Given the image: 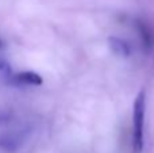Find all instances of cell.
I'll return each instance as SVG.
<instances>
[{
    "instance_id": "6da1fadb",
    "label": "cell",
    "mask_w": 154,
    "mask_h": 153,
    "mask_svg": "<svg viewBox=\"0 0 154 153\" xmlns=\"http://www.w3.org/2000/svg\"><path fill=\"white\" fill-rule=\"evenodd\" d=\"M145 113H146V94L141 91L137 95L133 106V151L141 153L145 145Z\"/></svg>"
},
{
    "instance_id": "3957f363",
    "label": "cell",
    "mask_w": 154,
    "mask_h": 153,
    "mask_svg": "<svg viewBox=\"0 0 154 153\" xmlns=\"http://www.w3.org/2000/svg\"><path fill=\"white\" fill-rule=\"evenodd\" d=\"M3 77L7 80L8 86L16 87V88H30V87H39L42 86L43 80L38 73L23 70V72H12L7 73Z\"/></svg>"
},
{
    "instance_id": "8992f818",
    "label": "cell",
    "mask_w": 154,
    "mask_h": 153,
    "mask_svg": "<svg viewBox=\"0 0 154 153\" xmlns=\"http://www.w3.org/2000/svg\"><path fill=\"white\" fill-rule=\"evenodd\" d=\"M16 115L12 108H0V126L14 123Z\"/></svg>"
},
{
    "instance_id": "5b68a950",
    "label": "cell",
    "mask_w": 154,
    "mask_h": 153,
    "mask_svg": "<svg viewBox=\"0 0 154 153\" xmlns=\"http://www.w3.org/2000/svg\"><path fill=\"white\" fill-rule=\"evenodd\" d=\"M135 29L139 34V38L142 41V45L143 48L150 49L153 46V34H152V30L150 27L145 23L143 20H135Z\"/></svg>"
},
{
    "instance_id": "7a4b0ae2",
    "label": "cell",
    "mask_w": 154,
    "mask_h": 153,
    "mask_svg": "<svg viewBox=\"0 0 154 153\" xmlns=\"http://www.w3.org/2000/svg\"><path fill=\"white\" fill-rule=\"evenodd\" d=\"M31 127L26 123L14 125L0 132V153H18L27 144Z\"/></svg>"
},
{
    "instance_id": "52a82bcc",
    "label": "cell",
    "mask_w": 154,
    "mask_h": 153,
    "mask_svg": "<svg viewBox=\"0 0 154 153\" xmlns=\"http://www.w3.org/2000/svg\"><path fill=\"white\" fill-rule=\"evenodd\" d=\"M4 48H5V43H4V41H3L2 38H0V52H2Z\"/></svg>"
},
{
    "instance_id": "277c9868",
    "label": "cell",
    "mask_w": 154,
    "mask_h": 153,
    "mask_svg": "<svg viewBox=\"0 0 154 153\" xmlns=\"http://www.w3.org/2000/svg\"><path fill=\"white\" fill-rule=\"evenodd\" d=\"M109 48L114 52V54H116L120 58H127L131 54V49L126 41L120 39L118 37H111L109 38Z\"/></svg>"
}]
</instances>
